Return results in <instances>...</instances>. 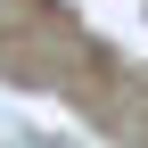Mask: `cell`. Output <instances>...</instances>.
<instances>
[]
</instances>
